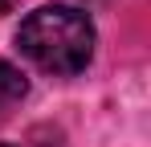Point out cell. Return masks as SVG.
<instances>
[{
	"label": "cell",
	"mask_w": 151,
	"mask_h": 147,
	"mask_svg": "<svg viewBox=\"0 0 151 147\" xmlns=\"http://www.w3.org/2000/svg\"><path fill=\"white\" fill-rule=\"evenodd\" d=\"M17 4H21V0H0V17H8V12H17Z\"/></svg>",
	"instance_id": "3957f363"
},
{
	"label": "cell",
	"mask_w": 151,
	"mask_h": 147,
	"mask_svg": "<svg viewBox=\"0 0 151 147\" xmlns=\"http://www.w3.org/2000/svg\"><path fill=\"white\" fill-rule=\"evenodd\" d=\"M0 147H8V143H0Z\"/></svg>",
	"instance_id": "277c9868"
},
{
	"label": "cell",
	"mask_w": 151,
	"mask_h": 147,
	"mask_svg": "<svg viewBox=\"0 0 151 147\" xmlns=\"http://www.w3.org/2000/svg\"><path fill=\"white\" fill-rule=\"evenodd\" d=\"M29 94V78L12 61H0V119H8Z\"/></svg>",
	"instance_id": "7a4b0ae2"
},
{
	"label": "cell",
	"mask_w": 151,
	"mask_h": 147,
	"mask_svg": "<svg viewBox=\"0 0 151 147\" xmlns=\"http://www.w3.org/2000/svg\"><path fill=\"white\" fill-rule=\"evenodd\" d=\"M17 49L37 70L53 78H74L94 57V21L70 4H45L21 21Z\"/></svg>",
	"instance_id": "6da1fadb"
}]
</instances>
